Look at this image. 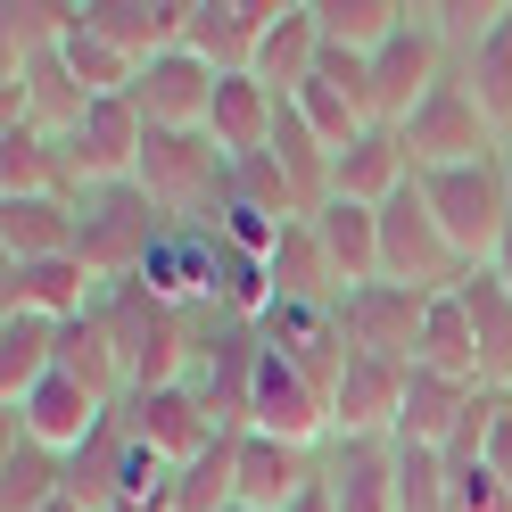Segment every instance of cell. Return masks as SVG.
<instances>
[{
	"instance_id": "4316f807",
	"label": "cell",
	"mask_w": 512,
	"mask_h": 512,
	"mask_svg": "<svg viewBox=\"0 0 512 512\" xmlns=\"http://www.w3.org/2000/svg\"><path fill=\"white\" fill-rule=\"evenodd\" d=\"M273 116H281V91H265L256 75H223L207 133L223 141V157H256V149H273Z\"/></svg>"
},
{
	"instance_id": "8992f818",
	"label": "cell",
	"mask_w": 512,
	"mask_h": 512,
	"mask_svg": "<svg viewBox=\"0 0 512 512\" xmlns=\"http://www.w3.org/2000/svg\"><path fill=\"white\" fill-rule=\"evenodd\" d=\"M75 215H83L75 256H83L100 281H133V273L149 265V240L166 232V215L149 207L141 182H91V190H75Z\"/></svg>"
},
{
	"instance_id": "7bdbcfd3",
	"label": "cell",
	"mask_w": 512,
	"mask_h": 512,
	"mask_svg": "<svg viewBox=\"0 0 512 512\" xmlns=\"http://www.w3.org/2000/svg\"><path fill=\"white\" fill-rule=\"evenodd\" d=\"M50 512H83V504H75V496H58V504H50Z\"/></svg>"
},
{
	"instance_id": "1f68e13d",
	"label": "cell",
	"mask_w": 512,
	"mask_h": 512,
	"mask_svg": "<svg viewBox=\"0 0 512 512\" xmlns=\"http://www.w3.org/2000/svg\"><path fill=\"white\" fill-rule=\"evenodd\" d=\"M58 331L67 323H50V314H9L0 323V397H25L34 380H50L58 372Z\"/></svg>"
},
{
	"instance_id": "44dd1931",
	"label": "cell",
	"mask_w": 512,
	"mask_h": 512,
	"mask_svg": "<svg viewBox=\"0 0 512 512\" xmlns=\"http://www.w3.org/2000/svg\"><path fill=\"white\" fill-rule=\"evenodd\" d=\"M306 223H314V240H323V256L339 265V290L380 281V207H364V199H323Z\"/></svg>"
},
{
	"instance_id": "836d02e7",
	"label": "cell",
	"mask_w": 512,
	"mask_h": 512,
	"mask_svg": "<svg viewBox=\"0 0 512 512\" xmlns=\"http://www.w3.org/2000/svg\"><path fill=\"white\" fill-rule=\"evenodd\" d=\"M58 372H67V380H83V389L100 397V405H124V397H133V389H124V364H116V347H108V331L91 323V314L58 331Z\"/></svg>"
},
{
	"instance_id": "52a82bcc",
	"label": "cell",
	"mask_w": 512,
	"mask_h": 512,
	"mask_svg": "<svg viewBox=\"0 0 512 512\" xmlns=\"http://www.w3.org/2000/svg\"><path fill=\"white\" fill-rule=\"evenodd\" d=\"M446 67H455V58H446L438 25H430V0H422V9L405 0V25L372 50V124H405V116L438 91Z\"/></svg>"
},
{
	"instance_id": "e575fe53",
	"label": "cell",
	"mask_w": 512,
	"mask_h": 512,
	"mask_svg": "<svg viewBox=\"0 0 512 512\" xmlns=\"http://www.w3.org/2000/svg\"><path fill=\"white\" fill-rule=\"evenodd\" d=\"M83 25V0H9L0 9V42H9V67L17 58H42V50H58Z\"/></svg>"
},
{
	"instance_id": "ba28073f",
	"label": "cell",
	"mask_w": 512,
	"mask_h": 512,
	"mask_svg": "<svg viewBox=\"0 0 512 512\" xmlns=\"http://www.w3.org/2000/svg\"><path fill=\"white\" fill-rule=\"evenodd\" d=\"M248 430L265 438H290V446H331V389L290 364V356H256V380H248Z\"/></svg>"
},
{
	"instance_id": "9c48e42d",
	"label": "cell",
	"mask_w": 512,
	"mask_h": 512,
	"mask_svg": "<svg viewBox=\"0 0 512 512\" xmlns=\"http://www.w3.org/2000/svg\"><path fill=\"white\" fill-rule=\"evenodd\" d=\"M422 314H430V298L405 290V281H356V290H339V331H347L356 356L413 364V347H422Z\"/></svg>"
},
{
	"instance_id": "6da1fadb",
	"label": "cell",
	"mask_w": 512,
	"mask_h": 512,
	"mask_svg": "<svg viewBox=\"0 0 512 512\" xmlns=\"http://www.w3.org/2000/svg\"><path fill=\"white\" fill-rule=\"evenodd\" d=\"M91 323L108 331L116 364H124V389H174L182 364H190V331H182V306H166L149 281H100L91 298Z\"/></svg>"
},
{
	"instance_id": "ee69618b",
	"label": "cell",
	"mask_w": 512,
	"mask_h": 512,
	"mask_svg": "<svg viewBox=\"0 0 512 512\" xmlns=\"http://www.w3.org/2000/svg\"><path fill=\"white\" fill-rule=\"evenodd\" d=\"M232 512H256V504H232Z\"/></svg>"
},
{
	"instance_id": "8fae6325",
	"label": "cell",
	"mask_w": 512,
	"mask_h": 512,
	"mask_svg": "<svg viewBox=\"0 0 512 512\" xmlns=\"http://www.w3.org/2000/svg\"><path fill=\"white\" fill-rule=\"evenodd\" d=\"M273 17H281V0H190L182 50L207 58L215 75H248V67H256V42H265Z\"/></svg>"
},
{
	"instance_id": "4fadbf2b",
	"label": "cell",
	"mask_w": 512,
	"mask_h": 512,
	"mask_svg": "<svg viewBox=\"0 0 512 512\" xmlns=\"http://www.w3.org/2000/svg\"><path fill=\"white\" fill-rule=\"evenodd\" d=\"M323 496L331 512H397V438H331Z\"/></svg>"
},
{
	"instance_id": "f35d334b",
	"label": "cell",
	"mask_w": 512,
	"mask_h": 512,
	"mask_svg": "<svg viewBox=\"0 0 512 512\" xmlns=\"http://www.w3.org/2000/svg\"><path fill=\"white\" fill-rule=\"evenodd\" d=\"M290 100H298V116H306V124H314V133H323V141H331L339 157H347V149H356V141L372 133V116H364L356 100H347V91H331L323 75H314V83H298Z\"/></svg>"
},
{
	"instance_id": "d6986e66",
	"label": "cell",
	"mask_w": 512,
	"mask_h": 512,
	"mask_svg": "<svg viewBox=\"0 0 512 512\" xmlns=\"http://www.w3.org/2000/svg\"><path fill=\"white\" fill-rule=\"evenodd\" d=\"M75 157L58 133L34 124H0V199H75Z\"/></svg>"
},
{
	"instance_id": "d4e9b609",
	"label": "cell",
	"mask_w": 512,
	"mask_h": 512,
	"mask_svg": "<svg viewBox=\"0 0 512 512\" xmlns=\"http://www.w3.org/2000/svg\"><path fill=\"white\" fill-rule=\"evenodd\" d=\"M58 496H67V455L9 422V446H0V512H50Z\"/></svg>"
},
{
	"instance_id": "5b68a950",
	"label": "cell",
	"mask_w": 512,
	"mask_h": 512,
	"mask_svg": "<svg viewBox=\"0 0 512 512\" xmlns=\"http://www.w3.org/2000/svg\"><path fill=\"white\" fill-rule=\"evenodd\" d=\"M397 133H405L413 174H438V166H479V157H504V149H512L496 124H488V108L471 100L463 67H446V75H438V91H430V100L397 124Z\"/></svg>"
},
{
	"instance_id": "ac0fdd59",
	"label": "cell",
	"mask_w": 512,
	"mask_h": 512,
	"mask_svg": "<svg viewBox=\"0 0 512 512\" xmlns=\"http://www.w3.org/2000/svg\"><path fill=\"white\" fill-rule=\"evenodd\" d=\"M116 405H100L83 389V380H67V372H50V380H34V389H25L17 405H9V422L25 430V438H42V446H58V455H75V446L91 438L108 422Z\"/></svg>"
},
{
	"instance_id": "ffe728a7",
	"label": "cell",
	"mask_w": 512,
	"mask_h": 512,
	"mask_svg": "<svg viewBox=\"0 0 512 512\" xmlns=\"http://www.w3.org/2000/svg\"><path fill=\"white\" fill-rule=\"evenodd\" d=\"M314 67H323V17H314V0H290V9L265 25V42H256V67H248V75L290 100L298 83H314Z\"/></svg>"
},
{
	"instance_id": "30bf717a",
	"label": "cell",
	"mask_w": 512,
	"mask_h": 512,
	"mask_svg": "<svg viewBox=\"0 0 512 512\" xmlns=\"http://www.w3.org/2000/svg\"><path fill=\"white\" fill-rule=\"evenodd\" d=\"M215 67L207 58H190V50H166V58H149V67L133 75V91L124 100L141 108L149 133H207V116H215Z\"/></svg>"
},
{
	"instance_id": "3957f363",
	"label": "cell",
	"mask_w": 512,
	"mask_h": 512,
	"mask_svg": "<svg viewBox=\"0 0 512 512\" xmlns=\"http://www.w3.org/2000/svg\"><path fill=\"white\" fill-rule=\"evenodd\" d=\"M133 182L149 190V207L166 223H215L232 207V157L215 133H149Z\"/></svg>"
},
{
	"instance_id": "e0dca14e",
	"label": "cell",
	"mask_w": 512,
	"mask_h": 512,
	"mask_svg": "<svg viewBox=\"0 0 512 512\" xmlns=\"http://www.w3.org/2000/svg\"><path fill=\"white\" fill-rule=\"evenodd\" d=\"M91 298H100V273L83 256H34V265H9V281H0L9 314H50V323H83Z\"/></svg>"
},
{
	"instance_id": "d6a6232c",
	"label": "cell",
	"mask_w": 512,
	"mask_h": 512,
	"mask_svg": "<svg viewBox=\"0 0 512 512\" xmlns=\"http://www.w3.org/2000/svg\"><path fill=\"white\" fill-rule=\"evenodd\" d=\"M240 504V430H223L199 463L174 471V512H232Z\"/></svg>"
},
{
	"instance_id": "484cf974",
	"label": "cell",
	"mask_w": 512,
	"mask_h": 512,
	"mask_svg": "<svg viewBox=\"0 0 512 512\" xmlns=\"http://www.w3.org/2000/svg\"><path fill=\"white\" fill-rule=\"evenodd\" d=\"M471 389H479V380H446V372H422V364H413V372H405L397 446H438V455H446V438H455V422H463Z\"/></svg>"
},
{
	"instance_id": "5bb4252c",
	"label": "cell",
	"mask_w": 512,
	"mask_h": 512,
	"mask_svg": "<svg viewBox=\"0 0 512 512\" xmlns=\"http://www.w3.org/2000/svg\"><path fill=\"white\" fill-rule=\"evenodd\" d=\"M314 479H323V446H290L265 430H240V504L256 512H290Z\"/></svg>"
},
{
	"instance_id": "7402d4cb",
	"label": "cell",
	"mask_w": 512,
	"mask_h": 512,
	"mask_svg": "<svg viewBox=\"0 0 512 512\" xmlns=\"http://www.w3.org/2000/svg\"><path fill=\"white\" fill-rule=\"evenodd\" d=\"M413 182V157H405V133L397 124H372V133L339 157V182H331V199H364V207H389L397 190Z\"/></svg>"
},
{
	"instance_id": "d590c367",
	"label": "cell",
	"mask_w": 512,
	"mask_h": 512,
	"mask_svg": "<svg viewBox=\"0 0 512 512\" xmlns=\"http://www.w3.org/2000/svg\"><path fill=\"white\" fill-rule=\"evenodd\" d=\"M314 17H323V42L331 50H380L405 25V0H314Z\"/></svg>"
},
{
	"instance_id": "83f0119b",
	"label": "cell",
	"mask_w": 512,
	"mask_h": 512,
	"mask_svg": "<svg viewBox=\"0 0 512 512\" xmlns=\"http://www.w3.org/2000/svg\"><path fill=\"white\" fill-rule=\"evenodd\" d=\"M0 240H9V265H34V256H75L83 215H75V199H0Z\"/></svg>"
},
{
	"instance_id": "603a6c76",
	"label": "cell",
	"mask_w": 512,
	"mask_h": 512,
	"mask_svg": "<svg viewBox=\"0 0 512 512\" xmlns=\"http://www.w3.org/2000/svg\"><path fill=\"white\" fill-rule=\"evenodd\" d=\"M273 166L290 174V190H298V207H306V215L323 207V199H331V182H339V149L298 116V100H281V116H273Z\"/></svg>"
},
{
	"instance_id": "f546056e",
	"label": "cell",
	"mask_w": 512,
	"mask_h": 512,
	"mask_svg": "<svg viewBox=\"0 0 512 512\" xmlns=\"http://www.w3.org/2000/svg\"><path fill=\"white\" fill-rule=\"evenodd\" d=\"M265 265H273V298H298V306H331L339 298V265L323 256V240H314L306 215L281 232V248L265 256Z\"/></svg>"
},
{
	"instance_id": "74e56055",
	"label": "cell",
	"mask_w": 512,
	"mask_h": 512,
	"mask_svg": "<svg viewBox=\"0 0 512 512\" xmlns=\"http://www.w3.org/2000/svg\"><path fill=\"white\" fill-rule=\"evenodd\" d=\"M232 207H256V215H273V223H298V215H306L298 190H290V174L273 166V149L232 157ZM215 223H223V215H215Z\"/></svg>"
},
{
	"instance_id": "b9f144b4",
	"label": "cell",
	"mask_w": 512,
	"mask_h": 512,
	"mask_svg": "<svg viewBox=\"0 0 512 512\" xmlns=\"http://www.w3.org/2000/svg\"><path fill=\"white\" fill-rule=\"evenodd\" d=\"M488 273H496V281H504V290H512V240H504V248L488 256Z\"/></svg>"
},
{
	"instance_id": "ab89813d",
	"label": "cell",
	"mask_w": 512,
	"mask_h": 512,
	"mask_svg": "<svg viewBox=\"0 0 512 512\" xmlns=\"http://www.w3.org/2000/svg\"><path fill=\"white\" fill-rule=\"evenodd\" d=\"M504 9H512V0H430V25H438L446 58L463 67V58H471L479 42H488L496 25H504Z\"/></svg>"
},
{
	"instance_id": "f1b7e54d",
	"label": "cell",
	"mask_w": 512,
	"mask_h": 512,
	"mask_svg": "<svg viewBox=\"0 0 512 512\" xmlns=\"http://www.w3.org/2000/svg\"><path fill=\"white\" fill-rule=\"evenodd\" d=\"M413 364H422V372H446V380H488V372H479V331H471V314H463V290L430 298Z\"/></svg>"
},
{
	"instance_id": "7a4b0ae2",
	"label": "cell",
	"mask_w": 512,
	"mask_h": 512,
	"mask_svg": "<svg viewBox=\"0 0 512 512\" xmlns=\"http://www.w3.org/2000/svg\"><path fill=\"white\" fill-rule=\"evenodd\" d=\"M422 199L438 215V232L463 248V265H488V256L512 240V149L504 157H479V166L422 174Z\"/></svg>"
},
{
	"instance_id": "277c9868",
	"label": "cell",
	"mask_w": 512,
	"mask_h": 512,
	"mask_svg": "<svg viewBox=\"0 0 512 512\" xmlns=\"http://www.w3.org/2000/svg\"><path fill=\"white\" fill-rule=\"evenodd\" d=\"M479 265H463V248L438 232V215L422 199V174H413L389 207H380V281H405V290H422V298H446V290H463Z\"/></svg>"
},
{
	"instance_id": "9a60e30c",
	"label": "cell",
	"mask_w": 512,
	"mask_h": 512,
	"mask_svg": "<svg viewBox=\"0 0 512 512\" xmlns=\"http://www.w3.org/2000/svg\"><path fill=\"white\" fill-rule=\"evenodd\" d=\"M124 422H133V438H149L174 471H182V463H199L207 446L223 438V430H215V413L190 397L182 380H174V389H141V397H124Z\"/></svg>"
},
{
	"instance_id": "8d00e7d4",
	"label": "cell",
	"mask_w": 512,
	"mask_h": 512,
	"mask_svg": "<svg viewBox=\"0 0 512 512\" xmlns=\"http://www.w3.org/2000/svg\"><path fill=\"white\" fill-rule=\"evenodd\" d=\"M463 83H471V100L488 108V124L512 141V9H504V25H496V34L463 58Z\"/></svg>"
},
{
	"instance_id": "2e32d148",
	"label": "cell",
	"mask_w": 512,
	"mask_h": 512,
	"mask_svg": "<svg viewBox=\"0 0 512 512\" xmlns=\"http://www.w3.org/2000/svg\"><path fill=\"white\" fill-rule=\"evenodd\" d=\"M83 25H91L108 50H124L133 67H149V58L182 50L190 0H83Z\"/></svg>"
},
{
	"instance_id": "60d3db41",
	"label": "cell",
	"mask_w": 512,
	"mask_h": 512,
	"mask_svg": "<svg viewBox=\"0 0 512 512\" xmlns=\"http://www.w3.org/2000/svg\"><path fill=\"white\" fill-rule=\"evenodd\" d=\"M455 471V512H512V479L496 463H446Z\"/></svg>"
},
{
	"instance_id": "4dcf8cb0",
	"label": "cell",
	"mask_w": 512,
	"mask_h": 512,
	"mask_svg": "<svg viewBox=\"0 0 512 512\" xmlns=\"http://www.w3.org/2000/svg\"><path fill=\"white\" fill-rule=\"evenodd\" d=\"M463 314H471V331H479V372H488V389H512V290L479 265L463 281Z\"/></svg>"
},
{
	"instance_id": "7c38bea8",
	"label": "cell",
	"mask_w": 512,
	"mask_h": 512,
	"mask_svg": "<svg viewBox=\"0 0 512 512\" xmlns=\"http://www.w3.org/2000/svg\"><path fill=\"white\" fill-rule=\"evenodd\" d=\"M405 372H413V364H389V356H347L339 389H331V438H397Z\"/></svg>"
},
{
	"instance_id": "cb8c5ba5",
	"label": "cell",
	"mask_w": 512,
	"mask_h": 512,
	"mask_svg": "<svg viewBox=\"0 0 512 512\" xmlns=\"http://www.w3.org/2000/svg\"><path fill=\"white\" fill-rule=\"evenodd\" d=\"M124 455H133V422H124V405H116L108 422L67 455V496H75L83 512H108V504L124 496Z\"/></svg>"
}]
</instances>
